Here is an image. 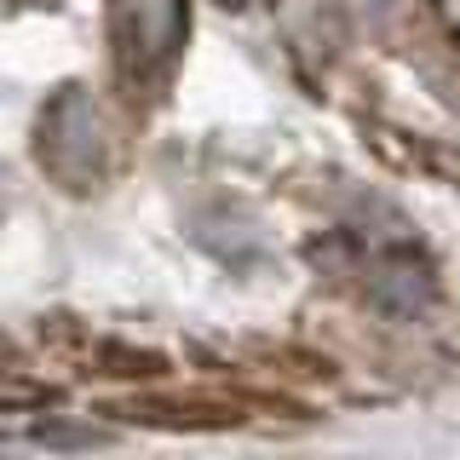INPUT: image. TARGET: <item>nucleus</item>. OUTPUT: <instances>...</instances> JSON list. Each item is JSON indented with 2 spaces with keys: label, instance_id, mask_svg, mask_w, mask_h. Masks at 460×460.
Masks as SVG:
<instances>
[{
  "label": "nucleus",
  "instance_id": "obj_3",
  "mask_svg": "<svg viewBox=\"0 0 460 460\" xmlns=\"http://www.w3.org/2000/svg\"><path fill=\"white\" fill-rule=\"evenodd\" d=\"M35 443L47 449H93V443H110V431H75V426H35Z\"/></svg>",
  "mask_w": 460,
  "mask_h": 460
},
{
  "label": "nucleus",
  "instance_id": "obj_2",
  "mask_svg": "<svg viewBox=\"0 0 460 460\" xmlns=\"http://www.w3.org/2000/svg\"><path fill=\"white\" fill-rule=\"evenodd\" d=\"M179 40V0H138V47L144 58H167Z\"/></svg>",
  "mask_w": 460,
  "mask_h": 460
},
{
  "label": "nucleus",
  "instance_id": "obj_1",
  "mask_svg": "<svg viewBox=\"0 0 460 460\" xmlns=\"http://www.w3.org/2000/svg\"><path fill=\"white\" fill-rule=\"evenodd\" d=\"M374 299H380L392 316H414L431 299V282H426V270H414L409 259H397V265L374 270Z\"/></svg>",
  "mask_w": 460,
  "mask_h": 460
},
{
  "label": "nucleus",
  "instance_id": "obj_4",
  "mask_svg": "<svg viewBox=\"0 0 460 460\" xmlns=\"http://www.w3.org/2000/svg\"><path fill=\"white\" fill-rule=\"evenodd\" d=\"M219 6H230V12H242V6H248V0H219Z\"/></svg>",
  "mask_w": 460,
  "mask_h": 460
}]
</instances>
